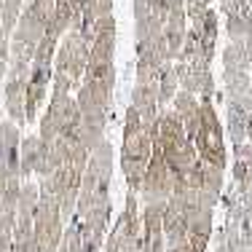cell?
<instances>
[{
	"label": "cell",
	"instance_id": "cell-1",
	"mask_svg": "<svg viewBox=\"0 0 252 252\" xmlns=\"http://www.w3.org/2000/svg\"><path fill=\"white\" fill-rule=\"evenodd\" d=\"M151 140L153 151H158L169 166L175 188H199V153L172 110H158L151 126Z\"/></svg>",
	"mask_w": 252,
	"mask_h": 252
},
{
	"label": "cell",
	"instance_id": "cell-2",
	"mask_svg": "<svg viewBox=\"0 0 252 252\" xmlns=\"http://www.w3.org/2000/svg\"><path fill=\"white\" fill-rule=\"evenodd\" d=\"M116 16H107L97 25L89 43L86 73L81 81L83 86H89V92L97 94L107 105L113 102V89H116Z\"/></svg>",
	"mask_w": 252,
	"mask_h": 252
},
{
	"label": "cell",
	"instance_id": "cell-3",
	"mask_svg": "<svg viewBox=\"0 0 252 252\" xmlns=\"http://www.w3.org/2000/svg\"><path fill=\"white\" fill-rule=\"evenodd\" d=\"M153 153V140L151 131L142 126L140 116L134 113V107H126V118H124V131H121V172L129 183V190L137 193L145 175V166L151 161Z\"/></svg>",
	"mask_w": 252,
	"mask_h": 252
},
{
	"label": "cell",
	"instance_id": "cell-4",
	"mask_svg": "<svg viewBox=\"0 0 252 252\" xmlns=\"http://www.w3.org/2000/svg\"><path fill=\"white\" fill-rule=\"evenodd\" d=\"M113 164H116V153H113L110 142H99L89 153L86 169H83V177H81V188H78V201H75L73 218H81L92 204L110 201Z\"/></svg>",
	"mask_w": 252,
	"mask_h": 252
},
{
	"label": "cell",
	"instance_id": "cell-5",
	"mask_svg": "<svg viewBox=\"0 0 252 252\" xmlns=\"http://www.w3.org/2000/svg\"><path fill=\"white\" fill-rule=\"evenodd\" d=\"M193 148L199 153V161L212 164L218 169H228V151H225V129L220 121L218 105L212 97L199 99V126L193 134Z\"/></svg>",
	"mask_w": 252,
	"mask_h": 252
},
{
	"label": "cell",
	"instance_id": "cell-6",
	"mask_svg": "<svg viewBox=\"0 0 252 252\" xmlns=\"http://www.w3.org/2000/svg\"><path fill=\"white\" fill-rule=\"evenodd\" d=\"M38 137L43 140L46 148L54 145L57 140H81V134H78V105L73 92L51 86V99L46 113L40 116Z\"/></svg>",
	"mask_w": 252,
	"mask_h": 252
},
{
	"label": "cell",
	"instance_id": "cell-7",
	"mask_svg": "<svg viewBox=\"0 0 252 252\" xmlns=\"http://www.w3.org/2000/svg\"><path fill=\"white\" fill-rule=\"evenodd\" d=\"M86 62H89V43L83 40V35L78 30H67L62 35V40L57 43V51H54L51 86L75 92L83 81V73H86Z\"/></svg>",
	"mask_w": 252,
	"mask_h": 252
},
{
	"label": "cell",
	"instance_id": "cell-8",
	"mask_svg": "<svg viewBox=\"0 0 252 252\" xmlns=\"http://www.w3.org/2000/svg\"><path fill=\"white\" fill-rule=\"evenodd\" d=\"M64 233V218L59 209L57 199L46 188L38 185V201L32 212V239H35V252H57L59 242Z\"/></svg>",
	"mask_w": 252,
	"mask_h": 252
},
{
	"label": "cell",
	"instance_id": "cell-9",
	"mask_svg": "<svg viewBox=\"0 0 252 252\" xmlns=\"http://www.w3.org/2000/svg\"><path fill=\"white\" fill-rule=\"evenodd\" d=\"M223 81H225V102H233V105L252 113V81H250V64L242 43H225Z\"/></svg>",
	"mask_w": 252,
	"mask_h": 252
},
{
	"label": "cell",
	"instance_id": "cell-10",
	"mask_svg": "<svg viewBox=\"0 0 252 252\" xmlns=\"http://www.w3.org/2000/svg\"><path fill=\"white\" fill-rule=\"evenodd\" d=\"M78 97H75V105H78V134H81V142L89 153L105 142V124H107V110L110 105L102 102L97 94L89 92V86H78L75 89Z\"/></svg>",
	"mask_w": 252,
	"mask_h": 252
},
{
	"label": "cell",
	"instance_id": "cell-11",
	"mask_svg": "<svg viewBox=\"0 0 252 252\" xmlns=\"http://www.w3.org/2000/svg\"><path fill=\"white\" fill-rule=\"evenodd\" d=\"M105 252H140V199L134 193L126 196V207L118 215L113 231L107 233Z\"/></svg>",
	"mask_w": 252,
	"mask_h": 252
},
{
	"label": "cell",
	"instance_id": "cell-12",
	"mask_svg": "<svg viewBox=\"0 0 252 252\" xmlns=\"http://www.w3.org/2000/svg\"><path fill=\"white\" fill-rule=\"evenodd\" d=\"M175 190V177H172L166 161L161 158L158 151L151 153V161L145 166V175H142L140 190H137V199H142V204H153V201H166Z\"/></svg>",
	"mask_w": 252,
	"mask_h": 252
},
{
	"label": "cell",
	"instance_id": "cell-13",
	"mask_svg": "<svg viewBox=\"0 0 252 252\" xmlns=\"http://www.w3.org/2000/svg\"><path fill=\"white\" fill-rule=\"evenodd\" d=\"M27 75H30V64H8V70H5V81H3L5 113H8V121H14L19 129L27 124L25 121Z\"/></svg>",
	"mask_w": 252,
	"mask_h": 252
},
{
	"label": "cell",
	"instance_id": "cell-14",
	"mask_svg": "<svg viewBox=\"0 0 252 252\" xmlns=\"http://www.w3.org/2000/svg\"><path fill=\"white\" fill-rule=\"evenodd\" d=\"M175 73L180 81V89L196 94V97H215V78L209 70V62H204L201 57L196 59H177Z\"/></svg>",
	"mask_w": 252,
	"mask_h": 252
},
{
	"label": "cell",
	"instance_id": "cell-15",
	"mask_svg": "<svg viewBox=\"0 0 252 252\" xmlns=\"http://www.w3.org/2000/svg\"><path fill=\"white\" fill-rule=\"evenodd\" d=\"M140 250L142 252H164V201L142 204L140 212Z\"/></svg>",
	"mask_w": 252,
	"mask_h": 252
},
{
	"label": "cell",
	"instance_id": "cell-16",
	"mask_svg": "<svg viewBox=\"0 0 252 252\" xmlns=\"http://www.w3.org/2000/svg\"><path fill=\"white\" fill-rule=\"evenodd\" d=\"M46 161H49V148L43 145L38 134L22 137L19 142V172L22 180H32V177H43L46 172Z\"/></svg>",
	"mask_w": 252,
	"mask_h": 252
},
{
	"label": "cell",
	"instance_id": "cell-17",
	"mask_svg": "<svg viewBox=\"0 0 252 252\" xmlns=\"http://www.w3.org/2000/svg\"><path fill=\"white\" fill-rule=\"evenodd\" d=\"M185 32H188L185 11H175V14L166 16L164 27H161V54H164V62H175L180 57L183 43H185Z\"/></svg>",
	"mask_w": 252,
	"mask_h": 252
},
{
	"label": "cell",
	"instance_id": "cell-18",
	"mask_svg": "<svg viewBox=\"0 0 252 252\" xmlns=\"http://www.w3.org/2000/svg\"><path fill=\"white\" fill-rule=\"evenodd\" d=\"M190 32L196 35V43L201 49V57L212 64V57H215V49H218V32H220V25H218V11L215 8H207L201 16L190 19Z\"/></svg>",
	"mask_w": 252,
	"mask_h": 252
},
{
	"label": "cell",
	"instance_id": "cell-19",
	"mask_svg": "<svg viewBox=\"0 0 252 252\" xmlns=\"http://www.w3.org/2000/svg\"><path fill=\"white\" fill-rule=\"evenodd\" d=\"M113 16V0H81L78 5V32L86 43H92V35L102 19Z\"/></svg>",
	"mask_w": 252,
	"mask_h": 252
},
{
	"label": "cell",
	"instance_id": "cell-20",
	"mask_svg": "<svg viewBox=\"0 0 252 252\" xmlns=\"http://www.w3.org/2000/svg\"><path fill=\"white\" fill-rule=\"evenodd\" d=\"M172 113L180 118L185 134L193 140L196 126H199V97H196V94H190V92H185V89H177L175 99H172Z\"/></svg>",
	"mask_w": 252,
	"mask_h": 252
},
{
	"label": "cell",
	"instance_id": "cell-21",
	"mask_svg": "<svg viewBox=\"0 0 252 252\" xmlns=\"http://www.w3.org/2000/svg\"><path fill=\"white\" fill-rule=\"evenodd\" d=\"M131 107H134V113L140 116L142 126H145L148 131H151V126L156 121V116H158V99H156V86H142V83H137L134 92H131Z\"/></svg>",
	"mask_w": 252,
	"mask_h": 252
},
{
	"label": "cell",
	"instance_id": "cell-22",
	"mask_svg": "<svg viewBox=\"0 0 252 252\" xmlns=\"http://www.w3.org/2000/svg\"><path fill=\"white\" fill-rule=\"evenodd\" d=\"M252 185V142L233 148V188L244 190Z\"/></svg>",
	"mask_w": 252,
	"mask_h": 252
},
{
	"label": "cell",
	"instance_id": "cell-23",
	"mask_svg": "<svg viewBox=\"0 0 252 252\" xmlns=\"http://www.w3.org/2000/svg\"><path fill=\"white\" fill-rule=\"evenodd\" d=\"M180 89L177 73H175V62H164L161 64V73H158V83H156V99H158V110H164L166 105H172Z\"/></svg>",
	"mask_w": 252,
	"mask_h": 252
},
{
	"label": "cell",
	"instance_id": "cell-24",
	"mask_svg": "<svg viewBox=\"0 0 252 252\" xmlns=\"http://www.w3.org/2000/svg\"><path fill=\"white\" fill-rule=\"evenodd\" d=\"M225 110H228V134L233 140V148L247 142V126H250V110L233 105V102H225Z\"/></svg>",
	"mask_w": 252,
	"mask_h": 252
},
{
	"label": "cell",
	"instance_id": "cell-25",
	"mask_svg": "<svg viewBox=\"0 0 252 252\" xmlns=\"http://www.w3.org/2000/svg\"><path fill=\"white\" fill-rule=\"evenodd\" d=\"M239 204H242V236L252 244V185L239 190Z\"/></svg>",
	"mask_w": 252,
	"mask_h": 252
},
{
	"label": "cell",
	"instance_id": "cell-26",
	"mask_svg": "<svg viewBox=\"0 0 252 252\" xmlns=\"http://www.w3.org/2000/svg\"><path fill=\"white\" fill-rule=\"evenodd\" d=\"M25 5V0H0V27L5 35H11L16 19H19V11Z\"/></svg>",
	"mask_w": 252,
	"mask_h": 252
},
{
	"label": "cell",
	"instance_id": "cell-27",
	"mask_svg": "<svg viewBox=\"0 0 252 252\" xmlns=\"http://www.w3.org/2000/svg\"><path fill=\"white\" fill-rule=\"evenodd\" d=\"M57 252H81V228H78V220H73V223L64 228Z\"/></svg>",
	"mask_w": 252,
	"mask_h": 252
},
{
	"label": "cell",
	"instance_id": "cell-28",
	"mask_svg": "<svg viewBox=\"0 0 252 252\" xmlns=\"http://www.w3.org/2000/svg\"><path fill=\"white\" fill-rule=\"evenodd\" d=\"M5 70H8V35L3 32V27H0V92H3Z\"/></svg>",
	"mask_w": 252,
	"mask_h": 252
},
{
	"label": "cell",
	"instance_id": "cell-29",
	"mask_svg": "<svg viewBox=\"0 0 252 252\" xmlns=\"http://www.w3.org/2000/svg\"><path fill=\"white\" fill-rule=\"evenodd\" d=\"M212 0H185V16H188V22L190 19H196V16H201L207 8H212Z\"/></svg>",
	"mask_w": 252,
	"mask_h": 252
},
{
	"label": "cell",
	"instance_id": "cell-30",
	"mask_svg": "<svg viewBox=\"0 0 252 252\" xmlns=\"http://www.w3.org/2000/svg\"><path fill=\"white\" fill-rule=\"evenodd\" d=\"M242 49H244V57H247V64L252 67V30L247 32V38L242 40Z\"/></svg>",
	"mask_w": 252,
	"mask_h": 252
},
{
	"label": "cell",
	"instance_id": "cell-31",
	"mask_svg": "<svg viewBox=\"0 0 252 252\" xmlns=\"http://www.w3.org/2000/svg\"><path fill=\"white\" fill-rule=\"evenodd\" d=\"M220 3V11H223V14H231L233 8H236V0H218Z\"/></svg>",
	"mask_w": 252,
	"mask_h": 252
},
{
	"label": "cell",
	"instance_id": "cell-32",
	"mask_svg": "<svg viewBox=\"0 0 252 252\" xmlns=\"http://www.w3.org/2000/svg\"><path fill=\"white\" fill-rule=\"evenodd\" d=\"M236 252H252V244H247V242H242V247H239Z\"/></svg>",
	"mask_w": 252,
	"mask_h": 252
},
{
	"label": "cell",
	"instance_id": "cell-33",
	"mask_svg": "<svg viewBox=\"0 0 252 252\" xmlns=\"http://www.w3.org/2000/svg\"><path fill=\"white\" fill-rule=\"evenodd\" d=\"M140 252H142V250H140Z\"/></svg>",
	"mask_w": 252,
	"mask_h": 252
}]
</instances>
